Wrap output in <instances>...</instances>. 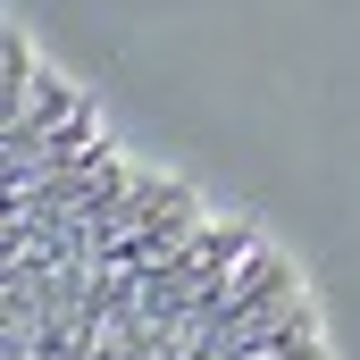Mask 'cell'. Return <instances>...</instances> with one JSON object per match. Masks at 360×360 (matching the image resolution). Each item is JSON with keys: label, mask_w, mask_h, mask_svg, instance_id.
Wrapping results in <instances>:
<instances>
[{"label": "cell", "mask_w": 360, "mask_h": 360, "mask_svg": "<svg viewBox=\"0 0 360 360\" xmlns=\"http://www.w3.org/2000/svg\"><path fill=\"white\" fill-rule=\"evenodd\" d=\"M8 360H335L293 252L134 160L8 34Z\"/></svg>", "instance_id": "obj_1"}]
</instances>
